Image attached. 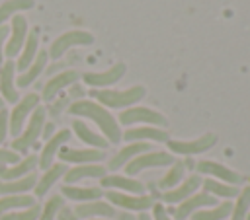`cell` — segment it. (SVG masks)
Segmentation results:
<instances>
[{
	"label": "cell",
	"mask_w": 250,
	"mask_h": 220,
	"mask_svg": "<svg viewBox=\"0 0 250 220\" xmlns=\"http://www.w3.org/2000/svg\"><path fill=\"white\" fill-rule=\"evenodd\" d=\"M68 111L72 115H80V117H86V119H92L104 132L105 140L111 142V144H117L121 140V130H119V125L117 121L113 119V115L104 109V105L100 103H94V101H88V99H78L74 101Z\"/></svg>",
	"instance_id": "1"
},
{
	"label": "cell",
	"mask_w": 250,
	"mask_h": 220,
	"mask_svg": "<svg viewBox=\"0 0 250 220\" xmlns=\"http://www.w3.org/2000/svg\"><path fill=\"white\" fill-rule=\"evenodd\" d=\"M90 95L96 97L100 101V105L121 109V107H129V105L141 101L146 95V90H145V86H133V88L123 90V92H117V90H92Z\"/></svg>",
	"instance_id": "2"
},
{
	"label": "cell",
	"mask_w": 250,
	"mask_h": 220,
	"mask_svg": "<svg viewBox=\"0 0 250 220\" xmlns=\"http://www.w3.org/2000/svg\"><path fill=\"white\" fill-rule=\"evenodd\" d=\"M45 117H47V109H45V107H41V105H37V107L33 109V113H31V119H29L27 127H25L23 134L16 136V140L12 142V148H14V152H20V154H23V152H27L31 146H35V144H37V140H39V134L43 132Z\"/></svg>",
	"instance_id": "3"
},
{
	"label": "cell",
	"mask_w": 250,
	"mask_h": 220,
	"mask_svg": "<svg viewBox=\"0 0 250 220\" xmlns=\"http://www.w3.org/2000/svg\"><path fill=\"white\" fill-rule=\"evenodd\" d=\"M94 43V35L88 33V31H80V29H72V31H66L59 37L53 39L47 55L53 56V58H61L70 47H78V45H92Z\"/></svg>",
	"instance_id": "4"
},
{
	"label": "cell",
	"mask_w": 250,
	"mask_h": 220,
	"mask_svg": "<svg viewBox=\"0 0 250 220\" xmlns=\"http://www.w3.org/2000/svg\"><path fill=\"white\" fill-rule=\"evenodd\" d=\"M174 156L168 154V152H145V154H139L135 156L127 165H125V171L129 175H135L146 167H162V165H170L174 164Z\"/></svg>",
	"instance_id": "5"
},
{
	"label": "cell",
	"mask_w": 250,
	"mask_h": 220,
	"mask_svg": "<svg viewBox=\"0 0 250 220\" xmlns=\"http://www.w3.org/2000/svg\"><path fill=\"white\" fill-rule=\"evenodd\" d=\"M217 142V136L213 132H207L195 140H168V148L174 154H182V156H193V154H201L207 152L209 148H213Z\"/></svg>",
	"instance_id": "6"
},
{
	"label": "cell",
	"mask_w": 250,
	"mask_h": 220,
	"mask_svg": "<svg viewBox=\"0 0 250 220\" xmlns=\"http://www.w3.org/2000/svg\"><path fill=\"white\" fill-rule=\"evenodd\" d=\"M119 123L121 125L146 123V125H156V127H166V117L148 107H131L119 113Z\"/></svg>",
	"instance_id": "7"
},
{
	"label": "cell",
	"mask_w": 250,
	"mask_h": 220,
	"mask_svg": "<svg viewBox=\"0 0 250 220\" xmlns=\"http://www.w3.org/2000/svg\"><path fill=\"white\" fill-rule=\"evenodd\" d=\"M10 29H12V37H8L6 47H4V55L8 58L20 55L21 49H23V45H25V39H27V19L23 16H20V14L12 16Z\"/></svg>",
	"instance_id": "8"
},
{
	"label": "cell",
	"mask_w": 250,
	"mask_h": 220,
	"mask_svg": "<svg viewBox=\"0 0 250 220\" xmlns=\"http://www.w3.org/2000/svg\"><path fill=\"white\" fill-rule=\"evenodd\" d=\"M37 105H39V95H37V93H27V95H23L21 101L16 103V107H14L12 115H10V132H12L14 136H18V134L21 132L23 121L27 119L29 113H33V109H35Z\"/></svg>",
	"instance_id": "9"
},
{
	"label": "cell",
	"mask_w": 250,
	"mask_h": 220,
	"mask_svg": "<svg viewBox=\"0 0 250 220\" xmlns=\"http://www.w3.org/2000/svg\"><path fill=\"white\" fill-rule=\"evenodd\" d=\"M105 199L111 204H117L125 210H141V212H145L146 208L154 204L148 195H127V193H117V191H107Z\"/></svg>",
	"instance_id": "10"
},
{
	"label": "cell",
	"mask_w": 250,
	"mask_h": 220,
	"mask_svg": "<svg viewBox=\"0 0 250 220\" xmlns=\"http://www.w3.org/2000/svg\"><path fill=\"white\" fill-rule=\"evenodd\" d=\"M197 171L199 173H207V175H211V177H217V179H221L223 183H227V185H238V183H242V175L240 173H236L234 169H230V167H227V165H223V164H219V162H211V160H201L199 164H197Z\"/></svg>",
	"instance_id": "11"
},
{
	"label": "cell",
	"mask_w": 250,
	"mask_h": 220,
	"mask_svg": "<svg viewBox=\"0 0 250 220\" xmlns=\"http://www.w3.org/2000/svg\"><path fill=\"white\" fill-rule=\"evenodd\" d=\"M68 140H70V130H68V128H62V130L55 132V136H51V138L47 140V144L43 146V150H41V154H39V158H37L39 167H41V169H49V167L53 165L55 154H59L61 146L66 144Z\"/></svg>",
	"instance_id": "12"
},
{
	"label": "cell",
	"mask_w": 250,
	"mask_h": 220,
	"mask_svg": "<svg viewBox=\"0 0 250 220\" xmlns=\"http://www.w3.org/2000/svg\"><path fill=\"white\" fill-rule=\"evenodd\" d=\"M125 70H127L125 64H123V62H117V64H113L111 68H107V70H104V72H88V74H84L82 78H84V82H86L88 86H92V88H105V86L117 84V82L123 78Z\"/></svg>",
	"instance_id": "13"
},
{
	"label": "cell",
	"mask_w": 250,
	"mask_h": 220,
	"mask_svg": "<svg viewBox=\"0 0 250 220\" xmlns=\"http://www.w3.org/2000/svg\"><path fill=\"white\" fill-rule=\"evenodd\" d=\"M215 202H217L215 197L209 195V193H205V191L193 193L191 197H188L186 201H182L178 208H174V216L180 218V220H184L189 214H193L197 208H201V206H215Z\"/></svg>",
	"instance_id": "14"
},
{
	"label": "cell",
	"mask_w": 250,
	"mask_h": 220,
	"mask_svg": "<svg viewBox=\"0 0 250 220\" xmlns=\"http://www.w3.org/2000/svg\"><path fill=\"white\" fill-rule=\"evenodd\" d=\"M76 80H78V72H76V70H64V72L53 76V78L43 86V93H41L43 99H45V101H53L61 90H64V88L76 84Z\"/></svg>",
	"instance_id": "15"
},
{
	"label": "cell",
	"mask_w": 250,
	"mask_h": 220,
	"mask_svg": "<svg viewBox=\"0 0 250 220\" xmlns=\"http://www.w3.org/2000/svg\"><path fill=\"white\" fill-rule=\"evenodd\" d=\"M59 158L62 162H70V164H94L100 162L104 158V150H96V148H86V150H76V148H61L59 150Z\"/></svg>",
	"instance_id": "16"
},
{
	"label": "cell",
	"mask_w": 250,
	"mask_h": 220,
	"mask_svg": "<svg viewBox=\"0 0 250 220\" xmlns=\"http://www.w3.org/2000/svg\"><path fill=\"white\" fill-rule=\"evenodd\" d=\"M203 181H201V177L199 175H189L180 187H174V189H170V191H164L162 193V199H164V202H182V201H186L188 197H191L195 191H197V187L201 185Z\"/></svg>",
	"instance_id": "17"
},
{
	"label": "cell",
	"mask_w": 250,
	"mask_h": 220,
	"mask_svg": "<svg viewBox=\"0 0 250 220\" xmlns=\"http://www.w3.org/2000/svg\"><path fill=\"white\" fill-rule=\"evenodd\" d=\"M76 218H94V216H102V218H113L115 216V208L109 202H102V201H88V202H80L74 208Z\"/></svg>",
	"instance_id": "18"
},
{
	"label": "cell",
	"mask_w": 250,
	"mask_h": 220,
	"mask_svg": "<svg viewBox=\"0 0 250 220\" xmlns=\"http://www.w3.org/2000/svg\"><path fill=\"white\" fill-rule=\"evenodd\" d=\"M105 175V167L104 165H98V164H80V165H76V167H70V169H66L64 171V181H66V185H72V183H76V181H80V179H94V177H98V179H102Z\"/></svg>",
	"instance_id": "19"
},
{
	"label": "cell",
	"mask_w": 250,
	"mask_h": 220,
	"mask_svg": "<svg viewBox=\"0 0 250 220\" xmlns=\"http://www.w3.org/2000/svg\"><path fill=\"white\" fill-rule=\"evenodd\" d=\"M47 58H49L47 51H39L37 56L33 58V62L27 66V70H23V72L18 76L16 84H18L20 88H27V86H31V84L39 78V74L45 70V66H47Z\"/></svg>",
	"instance_id": "20"
},
{
	"label": "cell",
	"mask_w": 250,
	"mask_h": 220,
	"mask_svg": "<svg viewBox=\"0 0 250 220\" xmlns=\"http://www.w3.org/2000/svg\"><path fill=\"white\" fill-rule=\"evenodd\" d=\"M72 128H74L76 136H78L82 142H86V144L94 146L96 150H105V148L109 146V142L105 140V136H102V134L94 132V130H92L84 121H80V119H74V121H72Z\"/></svg>",
	"instance_id": "21"
},
{
	"label": "cell",
	"mask_w": 250,
	"mask_h": 220,
	"mask_svg": "<svg viewBox=\"0 0 250 220\" xmlns=\"http://www.w3.org/2000/svg\"><path fill=\"white\" fill-rule=\"evenodd\" d=\"M145 152H148V142H133V144L121 148V150L109 160V169L115 171V169H119L121 165H127L135 156L145 154Z\"/></svg>",
	"instance_id": "22"
},
{
	"label": "cell",
	"mask_w": 250,
	"mask_h": 220,
	"mask_svg": "<svg viewBox=\"0 0 250 220\" xmlns=\"http://www.w3.org/2000/svg\"><path fill=\"white\" fill-rule=\"evenodd\" d=\"M14 70H16V64L12 60H8L6 64L0 66V90H2L4 101H8V103L18 101V92L14 86Z\"/></svg>",
	"instance_id": "23"
},
{
	"label": "cell",
	"mask_w": 250,
	"mask_h": 220,
	"mask_svg": "<svg viewBox=\"0 0 250 220\" xmlns=\"http://www.w3.org/2000/svg\"><path fill=\"white\" fill-rule=\"evenodd\" d=\"M125 140H154V142H168V132L158 127H139V128H129L123 132Z\"/></svg>",
	"instance_id": "24"
},
{
	"label": "cell",
	"mask_w": 250,
	"mask_h": 220,
	"mask_svg": "<svg viewBox=\"0 0 250 220\" xmlns=\"http://www.w3.org/2000/svg\"><path fill=\"white\" fill-rule=\"evenodd\" d=\"M37 165V156H25L23 160H20L18 164H14L12 167H4L0 165V177L4 181H14V179H20L27 173H31Z\"/></svg>",
	"instance_id": "25"
},
{
	"label": "cell",
	"mask_w": 250,
	"mask_h": 220,
	"mask_svg": "<svg viewBox=\"0 0 250 220\" xmlns=\"http://www.w3.org/2000/svg\"><path fill=\"white\" fill-rule=\"evenodd\" d=\"M102 187H113V189H121V191L135 193V195L145 193V185L141 181H137L133 177H123V175H104Z\"/></svg>",
	"instance_id": "26"
},
{
	"label": "cell",
	"mask_w": 250,
	"mask_h": 220,
	"mask_svg": "<svg viewBox=\"0 0 250 220\" xmlns=\"http://www.w3.org/2000/svg\"><path fill=\"white\" fill-rule=\"evenodd\" d=\"M35 183H37V175L31 171L14 181H0V193L2 195H23L25 191L33 189Z\"/></svg>",
	"instance_id": "27"
},
{
	"label": "cell",
	"mask_w": 250,
	"mask_h": 220,
	"mask_svg": "<svg viewBox=\"0 0 250 220\" xmlns=\"http://www.w3.org/2000/svg\"><path fill=\"white\" fill-rule=\"evenodd\" d=\"M64 171H66V165H64V164H55V165H51L49 169H45V173L39 177V181H37L35 187H33V189H35V195H37V197H43V195L55 185V181L64 175Z\"/></svg>",
	"instance_id": "28"
},
{
	"label": "cell",
	"mask_w": 250,
	"mask_h": 220,
	"mask_svg": "<svg viewBox=\"0 0 250 220\" xmlns=\"http://www.w3.org/2000/svg\"><path fill=\"white\" fill-rule=\"evenodd\" d=\"M61 191H62L64 197H68L72 201H82V202L98 201L102 197V189L100 187H72V185H64Z\"/></svg>",
	"instance_id": "29"
},
{
	"label": "cell",
	"mask_w": 250,
	"mask_h": 220,
	"mask_svg": "<svg viewBox=\"0 0 250 220\" xmlns=\"http://www.w3.org/2000/svg\"><path fill=\"white\" fill-rule=\"evenodd\" d=\"M35 56H37V33L33 31V33H27V39H25V45H23V49L20 53V58H18L16 68L20 72L27 70V66L33 62Z\"/></svg>",
	"instance_id": "30"
},
{
	"label": "cell",
	"mask_w": 250,
	"mask_h": 220,
	"mask_svg": "<svg viewBox=\"0 0 250 220\" xmlns=\"http://www.w3.org/2000/svg\"><path fill=\"white\" fill-rule=\"evenodd\" d=\"M232 212V202L225 201L213 208H207V210H195L191 214L193 220H225L227 216H230Z\"/></svg>",
	"instance_id": "31"
},
{
	"label": "cell",
	"mask_w": 250,
	"mask_h": 220,
	"mask_svg": "<svg viewBox=\"0 0 250 220\" xmlns=\"http://www.w3.org/2000/svg\"><path fill=\"white\" fill-rule=\"evenodd\" d=\"M33 197L29 195H4L0 199V216L12 208H29L33 206Z\"/></svg>",
	"instance_id": "32"
},
{
	"label": "cell",
	"mask_w": 250,
	"mask_h": 220,
	"mask_svg": "<svg viewBox=\"0 0 250 220\" xmlns=\"http://www.w3.org/2000/svg\"><path fill=\"white\" fill-rule=\"evenodd\" d=\"M201 185H203L205 193H209V195H219V197H225V199L238 197V193H240L238 187L227 185V183H221V181H215V179H205Z\"/></svg>",
	"instance_id": "33"
},
{
	"label": "cell",
	"mask_w": 250,
	"mask_h": 220,
	"mask_svg": "<svg viewBox=\"0 0 250 220\" xmlns=\"http://www.w3.org/2000/svg\"><path fill=\"white\" fill-rule=\"evenodd\" d=\"M35 6L33 0H6L0 4V25H4V21H8V18H12L16 12L20 10H31Z\"/></svg>",
	"instance_id": "34"
},
{
	"label": "cell",
	"mask_w": 250,
	"mask_h": 220,
	"mask_svg": "<svg viewBox=\"0 0 250 220\" xmlns=\"http://www.w3.org/2000/svg\"><path fill=\"white\" fill-rule=\"evenodd\" d=\"M184 173H186V165H184V162H174L172 167L166 171V175L158 181V187L164 189V191L174 189V187L180 183V179L184 177Z\"/></svg>",
	"instance_id": "35"
},
{
	"label": "cell",
	"mask_w": 250,
	"mask_h": 220,
	"mask_svg": "<svg viewBox=\"0 0 250 220\" xmlns=\"http://www.w3.org/2000/svg\"><path fill=\"white\" fill-rule=\"evenodd\" d=\"M248 208H250V185L242 187V191L238 193V201L236 204H232V220H246L248 216Z\"/></svg>",
	"instance_id": "36"
},
{
	"label": "cell",
	"mask_w": 250,
	"mask_h": 220,
	"mask_svg": "<svg viewBox=\"0 0 250 220\" xmlns=\"http://www.w3.org/2000/svg\"><path fill=\"white\" fill-rule=\"evenodd\" d=\"M64 206V201H62V197L61 195H53L49 201H47V204L43 206V210H41V214H39V220H55V216L59 214V210Z\"/></svg>",
	"instance_id": "37"
},
{
	"label": "cell",
	"mask_w": 250,
	"mask_h": 220,
	"mask_svg": "<svg viewBox=\"0 0 250 220\" xmlns=\"http://www.w3.org/2000/svg\"><path fill=\"white\" fill-rule=\"evenodd\" d=\"M39 214H41L39 204H33L25 210H20V212H6L0 216V220H37Z\"/></svg>",
	"instance_id": "38"
},
{
	"label": "cell",
	"mask_w": 250,
	"mask_h": 220,
	"mask_svg": "<svg viewBox=\"0 0 250 220\" xmlns=\"http://www.w3.org/2000/svg\"><path fill=\"white\" fill-rule=\"evenodd\" d=\"M18 162H20V156H18V152L0 148V165H4V164H18Z\"/></svg>",
	"instance_id": "39"
},
{
	"label": "cell",
	"mask_w": 250,
	"mask_h": 220,
	"mask_svg": "<svg viewBox=\"0 0 250 220\" xmlns=\"http://www.w3.org/2000/svg\"><path fill=\"white\" fill-rule=\"evenodd\" d=\"M6 134H8V111L2 107L0 109V144L6 140Z\"/></svg>",
	"instance_id": "40"
},
{
	"label": "cell",
	"mask_w": 250,
	"mask_h": 220,
	"mask_svg": "<svg viewBox=\"0 0 250 220\" xmlns=\"http://www.w3.org/2000/svg\"><path fill=\"white\" fill-rule=\"evenodd\" d=\"M152 212H154V220H172V218L166 214V210H164V206H162L160 202H154V204H152Z\"/></svg>",
	"instance_id": "41"
},
{
	"label": "cell",
	"mask_w": 250,
	"mask_h": 220,
	"mask_svg": "<svg viewBox=\"0 0 250 220\" xmlns=\"http://www.w3.org/2000/svg\"><path fill=\"white\" fill-rule=\"evenodd\" d=\"M8 41V25H0V66L4 58V43Z\"/></svg>",
	"instance_id": "42"
},
{
	"label": "cell",
	"mask_w": 250,
	"mask_h": 220,
	"mask_svg": "<svg viewBox=\"0 0 250 220\" xmlns=\"http://www.w3.org/2000/svg\"><path fill=\"white\" fill-rule=\"evenodd\" d=\"M57 218H59V220H76V214H74V210H70L68 206H62V208L59 210Z\"/></svg>",
	"instance_id": "43"
},
{
	"label": "cell",
	"mask_w": 250,
	"mask_h": 220,
	"mask_svg": "<svg viewBox=\"0 0 250 220\" xmlns=\"http://www.w3.org/2000/svg\"><path fill=\"white\" fill-rule=\"evenodd\" d=\"M64 103H66V97H62V99H59L57 103H53V107H51V115H55V117H57V115L61 113V109L64 107Z\"/></svg>",
	"instance_id": "44"
},
{
	"label": "cell",
	"mask_w": 250,
	"mask_h": 220,
	"mask_svg": "<svg viewBox=\"0 0 250 220\" xmlns=\"http://www.w3.org/2000/svg\"><path fill=\"white\" fill-rule=\"evenodd\" d=\"M53 130H55V125H53V123H45V125H43V132H41V134H43L45 138H51Z\"/></svg>",
	"instance_id": "45"
},
{
	"label": "cell",
	"mask_w": 250,
	"mask_h": 220,
	"mask_svg": "<svg viewBox=\"0 0 250 220\" xmlns=\"http://www.w3.org/2000/svg\"><path fill=\"white\" fill-rule=\"evenodd\" d=\"M84 92H82V88L78 86V84H72L70 86V97H80Z\"/></svg>",
	"instance_id": "46"
},
{
	"label": "cell",
	"mask_w": 250,
	"mask_h": 220,
	"mask_svg": "<svg viewBox=\"0 0 250 220\" xmlns=\"http://www.w3.org/2000/svg\"><path fill=\"white\" fill-rule=\"evenodd\" d=\"M117 216V220H137L133 214H129V212H121V214H115Z\"/></svg>",
	"instance_id": "47"
},
{
	"label": "cell",
	"mask_w": 250,
	"mask_h": 220,
	"mask_svg": "<svg viewBox=\"0 0 250 220\" xmlns=\"http://www.w3.org/2000/svg\"><path fill=\"white\" fill-rule=\"evenodd\" d=\"M137 220H150V216H148V214H146V212H141V214H139V218H137Z\"/></svg>",
	"instance_id": "48"
},
{
	"label": "cell",
	"mask_w": 250,
	"mask_h": 220,
	"mask_svg": "<svg viewBox=\"0 0 250 220\" xmlns=\"http://www.w3.org/2000/svg\"><path fill=\"white\" fill-rule=\"evenodd\" d=\"M2 107H4V99L0 97V109H2Z\"/></svg>",
	"instance_id": "49"
},
{
	"label": "cell",
	"mask_w": 250,
	"mask_h": 220,
	"mask_svg": "<svg viewBox=\"0 0 250 220\" xmlns=\"http://www.w3.org/2000/svg\"><path fill=\"white\" fill-rule=\"evenodd\" d=\"M246 220H250V214H248V216H246Z\"/></svg>",
	"instance_id": "50"
},
{
	"label": "cell",
	"mask_w": 250,
	"mask_h": 220,
	"mask_svg": "<svg viewBox=\"0 0 250 220\" xmlns=\"http://www.w3.org/2000/svg\"><path fill=\"white\" fill-rule=\"evenodd\" d=\"M92 220H100V218H92Z\"/></svg>",
	"instance_id": "51"
}]
</instances>
